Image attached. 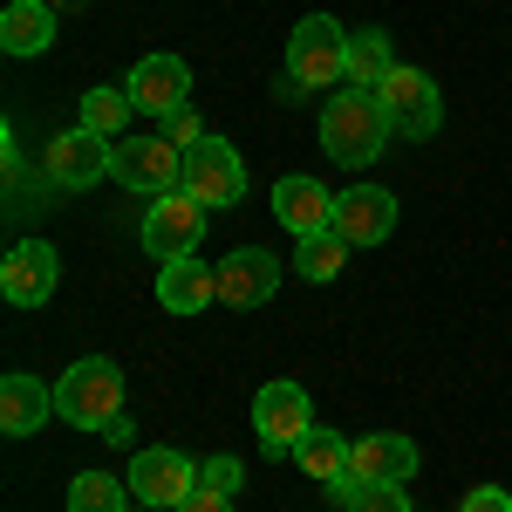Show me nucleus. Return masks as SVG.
<instances>
[{
	"instance_id": "1",
	"label": "nucleus",
	"mask_w": 512,
	"mask_h": 512,
	"mask_svg": "<svg viewBox=\"0 0 512 512\" xmlns=\"http://www.w3.org/2000/svg\"><path fill=\"white\" fill-rule=\"evenodd\" d=\"M390 110H383V96H369V89H342V96H328V110H321V151L335 164H376L383 158V144H390Z\"/></svg>"
},
{
	"instance_id": "2",
	"label": "nucleus",
	"mask_w": 512,
	"mask_h": 512,
	"mask_svg": "<svg viewBox=\"0 0 512 512\" xmlns=\"http://www.w3.org/2000/svg\"><path fill=\"white\" fill-rule=\"evenodd\" d=\"M55 410H62V424H76V431H103V424H117V417H123V369L110 362V355L76 362V369L55 383Z\"/></svg>"
},
{
	"instance_id": "3",
	"label": "nucleus",
	"mask_w": 512,
	"mask_h": 512,
	"mask_svg": "<svg viewBox=\"0 0 512 512\" xmlns=\"http://www.w3.org/2000/svg\"><path fill=\"white\" fill-rule=\"evenodd\" d=\"M287 76L301 82L308 96L328 89V82H349V35H342L335 14H308V21H294V35H287Z\"/></svg>"
},
{
	"instance_id": "4",
	"label": "nucleus",
	"mask_w": 512,
	"mask_h": 512,
	"mask_svg": "<svg viewBox=\"0 0 512 512\" xmlns=\"http://www.w3.org/2000/svg\"><path fill=\"white\" fill-rule=\"evenodd\" d=\"M110 178L137 198H171L185 192V151L164 144V137H123L110 151Z\"/></svg>"
},
{
	"instance_id": "5",
	"label": "nucleus",
	"mask_w": 512,
	"mask_h": 512,
	"mask_svg": "<svg viewBox=\"0 0 512 512\" xmlns=\"http://www.w3.org/2000/svg\"><path fill=\"white\" fill-rule=\"evenodd\" d=\"M253 431H260V451L267 458H294V444L315 431V403L301 383H260L253 396Z\"/></svg>"
},
{
	"instance_id": "6",
	"label": "nucleus",
	"mask_w": 512,
	"mask_h": 512,
	"mask_svg": "<svg viewBox=\"0 0 512 512\" xmlns=\"http://www.w3.org/2000/svg\"><path fill=\"white\" fill-rule=\"evenodd\" d=\"M198 492V465L185 451H171V444H151V451H137L130 458V499L151 512H178L185 499Z\"/></svg>"
},
{
	"instance_id": "7",
	"label": "nucleus",
	"mask_w": 512,
	"mask_h": 512,
	"mask_svg": "<svg viewBox=\"0 0 512 512\" xmlns=\"http://www.w3.org/2000/svg\"><path fill=\"white\" fill-rule=\"evenodd\" d=\"M185 192H192L205 212H226V205L246 198V164H239V151L226 137H205V144L185 151Z\"/></svg>"
},
{
	"instance_id": "8",
	"label": "nucleus",
	"mask_w": 512,
	"mask_h": 512,
	"mask_svg": "<svg viewBox=\"0 0 512 512\" xmlns=\"http://www.w3.org/2000/svg\"><path fill=\"white\" fill-rule=\"evenodd\" d=\"M110 137H96L89 123H76V130H62L48 151H41V171H48V185H62V192H89L96 178H110Z\"/></svg>"
},
{
	"instance_id": "9",
	"label": "nucleus",
	"mask_w": 512,
	"mask_h": 512,
	"mask_svg": "<svg viewBox=\"0 0 512 512\" xmlns=\"http://www.w3.org/2000/svg\"><path fill=\"white\" fill-rule=\"evenodd\" d=\"M376 96H383V110H390V130H396V137H417V144H424V137H437L444 103H437V82L424 76V69H403V62H396L390 82H383Z\"/></svg>"
},
{
	"instance_id": "10",
	"label": "nucleus",
	"mask_w": 512,
	"mask_h": 512,
	"mask_svg": "<svg viewBox=\"0 0 512 512\" xmlns=\"http://www.w3.org/2000/svg\"><path fill=\"white\" fill-rule=\"evenodd\" d=\"M198 239H205V205L192 192L151 198V212H144V253L151 260H185V253H198Z\"/></svg>"
},
{
	"instance_id": "11",
	"label": "nucleus",
	"mask_w": 512,
	"mask_h": 512,
	"mask_svg": "<svg viewBox=\"0 0 512 512\" xmlns=\"http://www.w3.org/2000/svg\"><path fill=\"white\" fill-rule=\"evenodd\" d=\"M55 280H62V260H55L48 239H21V246L0 260V294H7L14 308H41V301L55 294Z\"/></svg>"
},
{
	"instance_id": "12",
	"label": "nucleus",
	"mask_w": 512,
	"mask_h": 512,
	"mask_svg": "<svg viewBox=\"0 0 512 512\" xmlns=\"http://www.w3.org/2000/svg\"><path fill=\"white\" fill-rule=\"evenodd\" d=\"M349 478L355 485H403L417 478V444L403 431H369L349 444Z\"/></svg>"
},
{
	"instance_id": "13",
	"label": "nucleus",
	"mask_w": 512,
	"mask_h": 512,
	"mask_svg": "<svg viewBox=\"0 0 512 512\" xmlns=\"http://www.w3.org/2000/svg\"><path fill=\"white\" fill-rule=\"evenodd\" d=\"M280 294V260L267 246H239L233 260H219V301L226 308H260Z\"/></svg>"
},
{
	"instance_id": "14",
	"label": "nucleus",
	"mask_w": 512,
	"mask_h": 512,
	"mask_svg": "<svg viewBox=\"0 0 512 512\" xmlns=\"http://www.w3.org/2000/svg\"><path fill=\"white\" fill-rule=\"evenodd\" d=\"M130 96H137V110H151V117H171V110H185V96H192V69L178 62V55H144L130 82H123Z\"/></svg>"
},
{
	"instance_id": "15",
	"label": "nucleus",
	"mask_w": 512,
	"mask_h": 512,
	"mask_svg": "<svg viewBox=\"0 0 512 512\" xmlns=\"http://www.w3.org/2000/svg\"><path fill=\"white\" fill-rule=\"evenodd\" d=\"M390 226H396V198L383 185H349L335 198V233L349 246H376V239H390Z\"/></svg>"
},
{
	"instance_id": "16",
	"label": "nucleus",
	"mask_w": 512,
	"mask_h": 512,
	"mask_svg": "<svg viewBox=\"0 0 512 512\" xmlns=\"http://www.w3.org/2000/svg\"><path fill=\"white\" fill-rule=\"evenodd\" d=\"M274 219L294 239L328 233V226H335V192L315 185V178H280V185H274Z\"/></svg>"
},
{
	"instance_id": "17",
	"label": "nucleus",
	"mask_w": 512,
	"mask_h": 512,
	"mask_svg": "<svg viewBox=\"0 0 512 512\" xmlns=\"http://www.w3.org/2000/svg\"><path fill=\"white\" fill-rule=\"evenodd\" d=\"M158 301H164V315H205L212 301H219V267H205V260H164V274H158Z\"/></svg>"
},
{
	"instance_id": "18",
	"label": "nucleus",
	"mask_w": 512,
	"mask_h": 512,
	"mask_svg": "<svg viewBox=\"0 0 512 512\" xmlns=\"http://www.w3.org/2000/svg\"><path fill=\"white\" fill-rule=\"evenodd\" d=\"M48 417H62V410L41 376H0V431L7 437H35Z\"/></svg>"
},
{
	"instance_id": "19",
	"label": "nucleus",
	"mask_w": 512,
	"mask_h": 512,
	"mask_svg": "<svg viewBox=\"0 0 512 512\" xmlns=\"http://www.w3.org/2000/svg\"><path fill=\"white\" fill-rule=\"evenodd\" d=\"M0 48H7V55H41V48H55V7H48V0H7V14H0Z\"/></svg>"
},
{
	"instance_id": "20",
	"label": "nucleus",
	"mask_w": 512,
	"mask_h": 512,
	"mask_svg": "<svg viewBox=\"0 0 512 512\" xmlns=\"http://www.w3.org/2000/svg\"><path fill=\"white\" fill-rule=\"evenodd\" d=\"M396 69V55H390V35L383 28H362V35H349V89H383Z\"/></svg>"
},
{
	"instance_id": "21",
	"label": "nucleus",
	"mask_w": 512,
	"mask_h": 512,
	"mask_svg": "<svg viewBox=\"0 0 512 512\" xmlns=\"http://www.w3.org/2000/svg\"><path fill=\"white\" fill-rule=\"evenodd\" d=\"M294 465L308 478H321V485H335V478L349 472V437H335L328 424H315V431L294 444Z\"/></svg>"
},
{
	"instance_id": "22",
	"label": "nucleus",
	"mask_w": 512,
	"mask_h": 512,
	"mask_svg": "<svg viewBox=\"0 0 512 512\" xmlns=\"http://www.w3.org/2000/svg\"><path fill=\"white\" fill-rule=\"evenodd\" d=\"M130 117H137V96H130V89H103V82H96V89L82 96V123H89L96 137H110V144H123Z\"/></svg>"
},
{
	"instance_id": "23",
	"label": "nucleus",
	"mask_w": 512,
	"mask_h": 512,
	"mask_svg": "<svg viewBox=\"0 0 512 512\" xmlns=\"http://www.w3.org/2000/svg\"><path fill=\"white\" fill-rule=\"evenodd\" d=\"M69 512H130V478L76 472L69 478Z\"/></svg>"
},
{
	"instance_id": "24",
	"label": "nucleus",
	"mask_w": 512,
	"mask_h": 512,
	"mask_svg": "<svg viewBox=\"0 0 512 512\" xmlns=\"http://www.w3.org/2000/svg\"><path fill=\"white\" fill-rule=\"evenodd\" d=\"M342 260H349V239L335 233V226H328V233H308L301 246H294V274L301 280H335Z\"/></svg>"
},
{
	"instance_id": "25",
	"label": "nucleus",
	"mask_w": 512,
	"mask_h": 512,
	"mask_svg": "<svg viewBox=\"0 0 512 512\" xmlns=\"http://www.w3.org/2000/svg\"><path fill=\"white\" fill-rule=\"evenodd\" d=\"M342 512H410V492L403 485H362Z\"/></svg>"
},
{
	"instance_id": "26",
	"label": "nucleus",
	"mask_w": 512,
	"mask_h": 512,
	"mask_svg": "<svg viewBox=\"0 0 512 512\" xmlns=\"http://www.w3.org/2000/svg\"><path fill=\"white\" fill-rule=\"evenodd\" d=\"M158 137H164V144H178V151H192V144H205V123H198L192 103H185V110H171V117H164Z\"/></svg>"
},
{
	"instance_id": "27",
	"label": "nucleus",
	"mask_w": 512,
	"mask_h": 512,
	"mask_svg": "<svg viewBox=\"0 0 512 512\" xmlns=\"http://www.w3.org/2000/svg\"><path fill=\"white\" fill-rule=\"evenodd\" d=\"M239 478H246V465H239L233 451H219L212 465H198V485H212V492H239Z\"/></svg>"
},
{
	"instance_id": "28",
	"label": "nucleus",
	"mask_w": 512,
	"mask_h": 512,
	"mask_svg": "<svg viewBox=\"0 0 512 512\" xmlns=\"http://www.w3.org/2000/svg\"><path fill=\"white\" fill-rule=\"evenodd\" d=\"M458 512H512V492H499V485H478V492H465V506Z\"/></svg>"
},
{
	"instance_id": "29",
	"label": "nucleus",
	"mask_w": 512,
	"mask_h": 512,
	"mask_svg": "<svg viewBox=\"0 0 512 512\" xmlns=\"http://www.w3.org/2000/svg\"><path fill=\"white\" fill-rule=\"evenodd\" d=\"M178 512H233V492H212V485H198V492H192V499H185Z\"/></svg>"
},
{
	"instance_id": "30",
	"label": "nucleus",
	"mask_w": 512,
	"mask_h": 512,
	"mask_svg": "<svg viewBox=\"0 0 512 512\" xmlns=\"http://www.w3.org/2000/svg\"><path fill=\"white\" fill-rule=\"evenodd\" d=\"M274 96H280V103H301V96H308V89H301V82H294V76H287V69H280V82H274Z\"/></svg>"
},
{
	"instance_id": "31",
	"label": "nucleus",
	"mask_w": 512,
	"mask_h": 512,
	"mask_svg": "<svg viewBox=\"0 0 512 512\" xmlns=\"http://www.w3.org/2000/svg\"><path fill=\"white\" fill-rule=\"evenodd\" d=\"M48 7H82V0H48Z\"/></svg>"
},
{
	"instance_id": "32",
	"label": "nucleus",
	"mask_w": 512,
	"mask_h": 512,
	"mask_svg": "<svg viewBox=\"0 0 512 512\" xmlns=\"http://www.w3.org/2000/svg\"><path fill=\"white\" fill-rule=\"evenodd\" d=\"M137 512H151V506H137Z\"/></svg>"
}]
</instances>
